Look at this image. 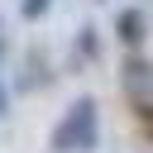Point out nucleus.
Listing matches in <instances>:
<instances>
[{"instance_id": "obj_1", "label": "nucleus", "mask_w": 153, "mask_h": 153, "mask_svg": "<svg viewBox=\"0 0 153 153\" xmlns=\"http://www.w3.org/2000/svg\"><path fill=\"white\" fill-rule=\"evenodd\" d=\"M96 143H100V110L91 96H76L62 110V120L53 124L48 148L53 153H96Z\"/></svg>"}, {"instance_id": "obj_2", "label": "nucleus", "mask_w": 153, "mask_h": 153, "mask_svg": "<svg viewBox=\"0 0 153 153\" xmlns=\"http://www.w3.org/2000/svg\"><path fill=\"white\" fill-rule=\"evenodd\" d=\"M120 81H124V91H129L139 105H153V62H148V57H129L124 72H120Z\"/></svg>"}, {"instance_id": "obj_3", "label": "nucleus", "mask_w": 153, "mask_h": 153, "mask_svg": "<svg viewBox=\"0 0 153 153\" xmlns=\"http://www.w3.org/2000/svg\"><path fill=\"white\" fill-rule=\"evenodd\" d=\"M115 33H120V43H124V48H139V43L148 38V14H143V10H134V5H129V10H120V14H115Z\"/></svg>"}, {"instance_id": "obj_4", "label": "nucleus", "mask_w": 153, "mask_h": 153, "mask_svg": "<svg viewBox=\"0 0 153 153\" xmlns=\"http://www.w3.org/2000/svg\"><path fill=\"white\" fill-rule=\"evenodd\" d=\"M76 53H81V62H91V57L100 53V38H96V29H91V24L76 33Z\"/></svg>"}, {"instance_id": "obj_5", "label": "nucleus", "mask_w": 153, "mask_h": 153, "mask_svg": "<svg viewBox=\"0 0 153 153\" xmlns=\"http://www.w3.org/2000/svg\"><path fill=\"white\" fill-rule=\"evenodd\" d=\"M48 10H53V0H24V5H19V14H24V19H43Z\"/></svg>"}, {"instance_id": "obj_6", "label": "nucleus", "mask_w": 153, "mask_h": 153, "mask_svg": "<svg viewBox=\"0 0 153 153\" xmlns=\"http://www.w3.org/2000/svg\"><path fill=\"white\" fill-rule=\"evenodd\" d=\"M5 110H10V86L0 81V120H5Z\"/></svg>"}, {"instance_id": "obj_7", "label": "nucleus", "mask_w": 153, "mask_h": 153, "mask_svg": "<svg viewBox=\"0 0 153 153\" xmlns=\"http://www.w3.org/2000/svg\"><path fill=\"white\" fill-rule=\"evenodd\" d=\"M0 57H5V33H0Z\"/></svg>"}]
</instances>
